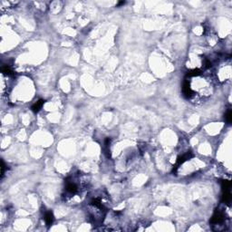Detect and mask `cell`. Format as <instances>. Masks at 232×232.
<instances>
[{
    "mask_svg": "<svg viewBox=\"0 0 232 232\" xmlns=\"http://www.w3.org/2000/svg\"><path fill=\"white\" fill-rule=\"evenodd\" d=\"M44 221H45V224L48 227H50L53 224V215L52 211H47L44 214Z\"/></svg>",
    "mask_w": 232,
    "mask_h": 232,
    "instance_id": "4",
    "label": "cell"
},
{
    "mask_svg": "<svg viewBox=\"0 0 232 232\" xmlns=\"http://www.w3.org/2000/svg\"><path fill=\"white\" fill-rule=\"evenodd\" d=\"M225 215L224 213L219 210H216L212 218L210 219V224L212 226H218V225H220L222 224L224 221H225Z\"/></svg>",
    "mask_w": 232,
    "mask_h": 232,
    "instance_id": "1",
    "label": "cell"
},
{
    "mask_svg": "<svg viewBox=\"0 0 232 232\" xmlns=\"http://www.w3.org/2000/svg\"><path fill=\"white\" fill-rule=\"evenodd\" d=\"M44 100H39V101L36 102V103L32 106V108H31V109H32V111H33L34 113L39 112L40 109L42 108V106H43V104H44Z\"/></svg>",
    "mask_w": 232,
    "mask_h": 232,
    "instance_id": "5",
    "label": "cell"
},
{
    "mask_svg": "<svg viewBox=\"0 0 232 232\" xmlns=\"http://www.w3.org/2000/svg\"><path fill=\"white\" fill-rule=\"evenodd\" d=\"M191 157H192V153L190 151V152L185 153L184 155H182V156H181V157L178 158V160H177V161H176V164H175V166L173 167L172 172H175L177 171V169L179 168V166H181L182 163H184V162L186 161V160H190Z\"/></svg>",
    "mask_w": 232,
    "mask_h": 232,
    "instance_id": "3",
    "label": "cell"
},
{
    "mask_svg": "<svg viewBox=\"0 0 232 232\" xmlns=\"http://www.w3.org/2000/svg\"><path fill=\"white\" fill-rule=\"evenodd\" d=\"M1 162H2V167H1V169H2V172H1V178H3V176H4V174H5V163H4V161H3V160H1Z\"/></svg>",
    "mask_w": 232,
    "mask_h": 232,
    "instance_id": "8",
    "label": "cell"
},
{
    "mask_svg": "<svg viewBox=\"0 0 232 232\" xmlns=\"http://www.w3.org/2000/svg\"><path fill=\"white\" fill-rule=\"evenodd\" d=\"M225 119L227 121V122L229 123V124H230V122L232 121V112L231 110H229L228 113H226V116H225Z\"/></svg>",
    "mask_w": 232,
    "mask_h": 232,
    "instance_id": "7",
    "label": "cell"
},
{
    "mask_svg": "<svg viewBox=\"0 0 232 232\" xmlns=\"http://www.w3.org/2000/svg\"><path fill=\"white\" fill-rule=\"evenodd\" d=\"M65 190L67 193L71 195L76 194L79 190V187L73 180H67L65 183Z\"/></svg>",
    "mask_w": 232,
    "mask_h": 232,
    "instance_id": "2",
    "label": "cell"
},
{
    "mask_svg": "<svg viewBox=\"0 0 232 232\" xmlns=\"http://www.w3.org/2000/svg\"><path fill=\"white\" fill-rule=\"evenodd\" d=\"M1 71H2V73L4 74H6V75H13L14 74V72L11 70V68L9 67V66H7V65H6V66H3L2 67V69H1Z\"/></svg>",
    "mask_w": 232,
    "mask_h": 232,
    "instance_id": "6",
    "label": "cell"
}]
</instances>
